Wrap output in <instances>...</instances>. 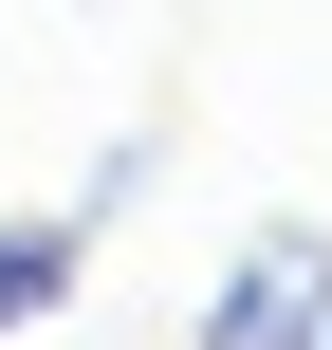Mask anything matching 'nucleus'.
I'll use <instances>...</instances> for the list:
<instances>
[{"mask_svg":"<svg viewBox=\"0 0 332 350\" xmlns=\"http://www.w3.org/2000/svg\"><path fill=\"white\" fill-rule=\"evenodd\" d=\"M314 350H332V332H314Z\"/></svg>","mask_w":332,"mask_h":350,"instance_id":"obj_3","label":"nucleus"},{"mask_svg":"<svg viewBox=\"0 0 332 350\" xmlns=\"http://www.w3.org/2000/svg\"><path fill=\"white\" fill-rule=\"evenodd\" d=\"M332 332V221H259L203 277V350H314Z\"/></svg>","mask_w":332,"mask_h":350,"instance_id":"obj_1","label":"nucleus"},{"mask_svg":"<svg viewBox=\"0 0 332 350\" xmlns=\"http://www.w3.org/2000/svg\"><path fill=\"white\" fill-rule=\"evenodd\" d=\"M74 277H92V221H74V203H55V221H0V332L74 314Z\"/></svg>","mask_w":332,"mask_h":350,"instance_id":"obj_2","label":"nucleus"}]
</instances>
